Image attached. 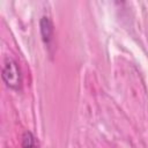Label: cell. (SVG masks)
<instances>
[{
  "instance_id": "1",
  "label": "cell",
  "mask_w": 148,
  "mask_h": 148,
  "mask_svg": "<svg viewBox=\"0 0 148 148\" xmlns=\"http://www.w3.org/2000/svg\"><path fill=\"white\" fill-rule=\"evenodd\" d=\"M2 80L8 88H10L13 90L21 89V86H22L21 68H20L17 61L14 58H12L10 56H7L3 60Z\"/></svg>"
},
{
  "instance_id": "2",
  "label": "cell",
  "mask_w": 148,
  "mask_h": 148,
  "mask_svg": "<svg viewBox=\"0 0 148 148\" xmlns=\"http://www.w3.org/2000/svg\"><path fill=\"white\" fill-rule=\"evenodd\" d=\"M39 27H40L42 39L45 43V45L50 47L51 43H52V39H53V31H54V27H53V23H52L51 18L49 16H43L40 18Z\"/></svg>"
},
{
  "instance_id": "3",
  "label": "cell",
  "mask_w": 148,
  "mask_h": 148,
  "mask_svg": "<svg viewBox=\"0 0 148 148\" xmlns=\"http://www.w3.org/2000/svg\"><path fill=\"white\" fill-rule=\"evenodd\" d=\"M22 148H38V142L32 132L25 131L22 135Z\"/></svg>"
}]
</instances>
